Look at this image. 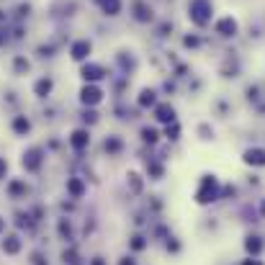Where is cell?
Segmentation results:
<instances>
[{
    "mask_svg": "<svg viewBox=\"0 0 265 265\" xmlns=\"http://www.w3.org/2000/svg\"><path fill=\"white\" fill-rule=\"evenodd\" d=\"M188 18L191 24L196 26H209L211 18H214V6H211V0H191L188 3Z\"/></svg>",
    "mask_w": 265,
    "mask_h": 265,
    "instance_id": "obj_1",
    "label": "cell"
},
{
    "mask_svg": "<svg viewBox=\"0 0 265 265\" xmlns=\"http://www.w3.org/2000/svg\"><path fill=\"white\" fill-rule=\"evenodd\" d=\"M216 188H219L216 178H214V175H203L201 188H198V193H196V201H198V203H209V201H214V198H216Z\"/></svg>",
    "mask_w": 265,
    "mask_h": 265,
    "instance_id": "obj_2",
    "label": "cell"
},
{
    "mask_svg": "<svg viewBox=\"0 0 265 265\" xmlns=\"http://www.w3.org/2000/svg\"><path fill=\"white\" fill-rule=\"evenodd\" d=\"M214 31H216L219 36H224V39H232V36H237V31H239V24H237V18H232V16H224V18H219V21L214 24Z\"/></svg>",
    "mask_w": 265,
    "mask_h": 265,
    "instance_id": "obj_3",
    "label": "cell"
},
{
    "mask_svg": "<svg viewBox=\"0 0 265 265\" xmlns=\"http://www.w3.org/2000/svg\"><path fill=\"white\" fill-rule=\"evenodd\" d=\"M242 160L247 165H252V167H265V147H250V149H244Z\"/></svg>",
    "mask_w": 265,
    "mask_h": 265,
    "instance_id": "obj_4",
    "label": "cell"
},
{
    "mask_svg": "<svg viewBox=\"0 0 265 265\" xmlns=\"http://www.w3.org/2000/svg\"><path fill=\"white\" fill-rule=\"evenodd\" d=\"M155 119H157L160 124H173V121H175V108H173L170 103H157V106H155Z\"/></svg>",
    "mask_w": 265,
    "mask_h": 265,
    "instance_id": "obj_5",
    "label": "cell"
},
{
    "mask_svg": "<svg viewBox=\"0 0 265 265\" xmlns=\"http://www.w3.org/2000/svg\"><path fill=\"white\" fill-rule=\"evenodd\" d=\"M80 98H83V103H85V106H98V103L103 101V93H101L96 85H85V88H83V93H80Z\"/></svg>",
    "mask_w": 265,
    "mask_h": 265,
    "instance_id": "obj_6",
    "label": "cell"
},
{
    "mask_svg": "<svg viewBox=\"0 0 265 265\" xmlns=\"http://www.w3.org/2000/svg\"><path fill=\"white\" fill-rule=\"evenodd\" d=\"M134 18L139 21V24H149L155 16H152V8L147 6V3H142V0H137L134 3Z\"/></svg>",
    "mask_w": 265,
    "mask_h": 265,
    "instance_id": "obj_7",
    "label": "cell"
},
{
    "mask_svg": "<svg viewBox=\"0 0 265 265\" xmlns=\"http://www.w3.org/2000/svg\"><path fill=\"white\" fill-rule=\"evenodd\" d=\"M88 54H90V42H88V39H83V42H75V44H72V60L83 62Z\"/></svg>",
    "mask_w": 265,
    "mask_h": 265,
    "instance_id": "obj_8",
    "label": "cell"
},
{
    "mask_svg": "<svg viewBox=\"0 0 265 265\" xmlns=\"http://www.w3.org/2000/svg\"><path fill=\"white\" fill-rule=\"evenodd\" d=\"M142 108H155L157 106V93L152 90V88H144L142 93H139V101H137Z\"/></svg>",
    "mask_w": 265,
    "mask_h": 265,
    "instance_id": "obj_9",
    "label": "cell"
},
{
    "mask_svg": "<svg viewBox=\"0 0 265 265\" xmlns=\"http://www.w3.org/2000/svg\"><path fill=\"white\" fill-rule=\"evenodd\" d=\"M83 78L93 83V80L106 78V72H103V67H101V65H85V67H83Z\"/></svg>",
    "mask_w": 265,
    "mask_h": 265,
    "instance_id": "obj_10",
    "label": "cell"
},
{
    "mask_svg": "<svg viewBox=\"0 0 265 265\" xmlns=\"http://www.w3.org/2000/svg\"><path fill=\"white\" fill-rule=\"evenodd\" d=\"M98 6L103 8L106 16H119L121 13V0H98Z\"/></svg>",
    "mask_w": 265,
    "mask_h": 265,
    "instance_id": "obj_11",
    "label": "cell"
},
{
    "mask_svg": "<svg viewBox=\"0 0 265 265\" xmlns=\"http://www.w3.org/2000/svg\"><path fill=\"white\" fill-rule=\"evenodd\" d=\"M70 142H72V147H78V149H83V147H88V142H90V134H88L85 129H78V131H72V137H70Z\"/></svg>",
    "mask_w": 265,
    "mask_h": 265,
    "instance_id": "obj_12",
    "label": "cell"
},
{
    "mask_svg": "<svg viewBox=\"0 0 265 265\" xmlns=\"http://www.w3.org/2000/svg\"><path fill=\"white\" fill-rule=\"evenodd\" d=\"M52 90V80H39L36 83V96H47Z\"/></svg>",
    "mask_w": 265,
    "mask_h": 265,
    "instance_id": "obj_13",
    "label": "cell"
},
{
    "mask_svg": "<svg viewBox=\"0 0 265 265\" xmlns=\"http://www.w3.org/2000/svg\"><path fill=\"white\" fill-rule=\"evenodd\" d=\"M157 137H160L157 129H149V126L142 129V139H144V142H157Z\"/></svg>",
    "mask_w": 265,
    "mask_h": 265,
    "instance_id": "obj_14",
    "label": "cell"
},
{
    "mask_svg": "<svg viewBox=\"0 0 265 265\" xmlns=\"http://www.w3.org/2000/svg\"><path fill=\"white\" fill-rule=\"evenodd\" d=\"M247 250H250V252H260V242H257V237H250V239H247Z\"/></svg>",
    "mask_w": 265,
    "mask_h": 265,
    "instance_id": "obj_15",
    "label": "cell"
},
{
    "mask_svg": "<svg viewBox=\"0 0 265 265\" xmlns=\"http://www.w3.org/2000/svg\"><path fill=\"white\" fill-rule=\"evenodd\" d=\"M16 131H29V121L26 119H16Z\"/></svg>",
    "mask_w": 265,
    "mask_h": 265,
    "instance_id": "obj_16",
    "label": "cell"
},
{
    "mask_svg": "<svg viewBox=\"0 0 265 265\" xmlns=\"http://www.w3.org/2000/svg\"><path fill=\"white\" fill-rule=\"evenodd\" d=\"M183 44H185V47H198V39H196V36H185Z\"/></svg>",
    "mask_w": 265,
    "mask_h": 265,
    "instance_id": "obj_17",
    "label": "cell"
},
{
    "mask_svg": "<svg viewBox=\"0 0 265 265\" xmlns=\"http://www.w3.org/2000/svg\"><path fill=\"white\" fill-rule=\"evenodd\" d=\"M244 265H260L257 260H244Z\"/></svg>",
    "mask_w": 265,
    "mask_h": 265,
    "instance_id": "obj_18",
    "label": "cell"
},
{
    "mask_svg": "<svg viewBox=\"0 0 265 265\" xmlns=\"http://www.w3.org/2000/svg\"><path fill=\"white\" fill-rule=\"evenodd\" d=\"M121 265H134V262H131V260H124V262H121Z\"/></svg>",
    "mask_w": 265,
    "mask_h": 265,
    "instance_id": "obj_19",
    "label": "cell"
},
{
    "mask_svg": "<svg viewBox=\"0 0 265 265\" xmlns=\"http://www.w3.org/2000/svg\"><path fill=\"white\" fill-rule=\"evenodd\" d=\"M262 214H265V203H262Z\"/></svg>",
    "mask_w": 265,
    "mask_h": 265,
    "instance_id": "obj_20",
    "label": "cell"
}]
</instances>
